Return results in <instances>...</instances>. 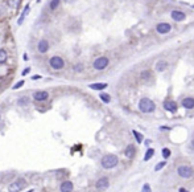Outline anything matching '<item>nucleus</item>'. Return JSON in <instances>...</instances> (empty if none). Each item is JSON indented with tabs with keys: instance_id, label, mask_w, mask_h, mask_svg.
<instances>
[{
	"instance_id": "nucleus-21",
	"label": "nucleus",
	"mask_w": 194,
	"mask_h": 192,
	"mask_svg": "<svg viewBox=\"0 0 194 192\" xmlns=\"http://www.w3.org/2000/svg\"><path fill=\"white\" fill-rule=\"evenodd\" d=\"M153 155H155V150H153V148H148L147 152H145V155H144V160L148 162L150 158L153 156Z\"/></svg>"
},
{
	"instance_id": "nucleus-36",
	"label": "nucleus",
	"mask_w": 194,
	"mask_h": 192,
	"mask_svg": "<svg viewBox=\"0 0 194 192\" xmlns=\"http://www.w3.org/2000/svg\"><path fill=\"white\" fill-rule=\"evenodd\" d=\"M28 192H33V189H31V191H28Z\"/></svg>"
},
{
	"instance_id": "nucleus-5",
	"label": "nucleus",
	"mask_w": 194,
	"mask_h": 192,
	"mask_svg": "<svg viewBox=\"0 0 194 192\" xmlns=\"http://www.w3.org/2000/svg\"><path fill=\"white\" fill-rule=\"evenodd\" d=\"M177 173H178L181 178H184V179H190L191 176L194 175L193 172V168H191L190 166H180L178 168H177Z\"/></svg>"
},
{
	"instance_id": "nucleus-27",
	"label": "nucleus",
	"mask_w": 194,
	"mask_h": 192,
	"mask_svg": "<svg viewBox=\"0 0 194 192\" xmlns=\"http://www.w3.org/2000/svg\"><path fill=\"white\" fill-rule=\"evenodd\" d=\"M165 166H166V162H159V163L156 164V167H155V171H160L161 168H164Z\"/></svg>"
},
{
	"instance_id": "nucleus-14",
	"label": "nucleus",
	"mask_w": 194,
	"mask_h": 192,
	"mask_svg": "<svg viewBox=\"0 0 194 192\" xmlns=\"http://www.w3.org/2000/svg\"><path fill=\"white\" fill-rule=\"evenodd\" d=\"M29 11H31V5H29V4H27V5H25V8H24V11H22V13L20 15V19L17 20V24H19V25H21V24H22V21L25 20V17L28 16Z\"/></svg>"
},
{
	"instance_id": "nucleus-23",
	"label": "nucleus",
	"mask_w": 194,
	"mask_h": 192,
	"mask_svg": "<svg viewBox=\"0 0 194 192\" xmlns=\"http://www.w3.org/2000/svg\"><path fill=\"white\" fill-rule=\"evenodd\" d=\"M7 58H8L7 52L4 51V49H0V64H4L7 61Z\"/></svg>"
},
{
	"instance_id": "nucleus-29",
	"label": "nucleus",
	"mask_w": 194,
	"mask_h": 192,
	"mask_svg": "<svg viewBox=\"0 0 194 192\" xmlns=\"http://www.w3.org/2000/svg\"><path fill=\"white\" fill-rule=\"evenodd\" d=\"M73 69H74V72L79 73V72H82V70H83V65H82V64H77V65H74V68H73Z\"/></svg>"
},
{
	"instance_id": "nucleus-38",
	"label": "nucleus",
	"mask_w": 194,
	"mask_h": 192,
	"mask_svg": "<svg viewBox=\"0 0 194 192\" xmlns=\"http://www.w3.org/2000/svg\"><path fill=\"white\" fill-rule=\"evenodd\" d=\"M193 8H194V5H193Z\"/></svg>"
},
{
	"instance_id": "nucleus-15",
	"label": "nucleus",
	"mask_w": 194,
	"mask_h": 192,
	"mask_svg": "<svg viewBox=\"0 0 194 192\" xmlns=\"http://www.w3.org/2000/svg\"><path fill=\"white\" fill-rule=\"evenodd\" d=\"M185 13L181 12V11H173L172 12V19L176 20V21H182V20H185Z\"/></svg>"
},
{
	"instance_id": "nucleus-20",
	"label": "nucleus",
	"mask_w": 194,
	"mask_h": 192,
	"mask_svg": "<svg viewBox=\"0 0 194 192\" xmlns=\"http://www.w3.org/2000/svg\"><path fill=\"white\" fill-rule=\"evenodd\" d=\"M60 4H61V0H50L49 8L52 11H54V10H57V8L60 7Z\"/></svg>"
},
{
	"instance_id": "nucleus-33",
	"label": "nucleus",
	"mask_w": 194,
	"mask_h": 192,
	"mask_svg": "<svg viewBox=\"0 0 194 192\" xmlns=\"http://www.w3.org/2000/svg\"><path fill=\"white\" fill-rule=\"evenodd\" d=\"M190 148L194 150V139H191V142H190Z\"/></svg>"
},
{
	"instance_id": "nucleus-30",
	"label": "nucleus",
	"mask_w": 194,
	"mask_h": 192,
	"mask_svg": "<svg viewBox=\"0 0 194 192\" xmlns=\"http://www.w3.org/2000/svg\"><path fill=\"white\" fill-rule=\"evenodd\" d=\"M29 104V98L27 97H22L19 99V105H28Z\"/></svg>"
},
{
	"instance_id": "nucleus-12",
	"label": "nucleus",
	"mask_w": 194,
	"mask_h": 192,
	"mask_svg": "<svg viewBox=\"0 0 194 192\" xmlns=\"http://www.w3.org/2000/svg\"><path fill=\"white\" fill-rule=\"evenodd\" d=\"M163 106H164L165 110L170 111V113H174V111L177 110V104H176L174 101H165Z\"/></svg>"
},
{
	"instance_id": "nucleus-19",
	"label": "nucleus",
	"mask_w": 194,
	"mask_h": 192,
	"mask_svg": "<svg viewBox=\"0 0 194 192\" xmlns=\"http://www.w3.org/2000/svg\"><path fill=\"white\" fill-rule=\"evenodd\" d=\"M166 68H168V62L164 61V60H160L159 62L156 64V70H157V72H164Z\"/></svg>"
},
{
	"instance_id": "nucleus-13",
	"label": "nucleus",
	"mask_w": 194,
	"mask_h": 192,
	"mask_svg": "<svg viewBox=\"0 0 194 192\" xmlns=\"http://www.w3.org/2000/svg\"><path fill=\"white\" fill-rule=\"evenodd\" d=\"M182 106L185 109H194V98H191V97L184 98L182 99Z\"/></svg>"
},
{
	"instance_id": "nucleus-18",
	"label": "nucleus",
	"mask_w": 194,
	"mask_h": 192,
	"mask_svg": "<svg viewBox=\"0 0 194 192\" xmlns=\"http://www.w3.org/2000/svg\"><path fill=\"white\" fill-rule=\"evenodd\" d=\"M135 152H136V148H135L133 145L127 146V148H125V156H127V158H133Z\"/></svg>"
},
{
	"instance_id": "nucleus-24",
	"label": "nucleus",
	"mask_w": 194,
	"mask_h": 192,
	"mask_svg": "<svg viewBox=\"0 0 194 192\" xmlns=\"http://www.w3.org/2000/svg\"><path fill=\"white\" fill-rule=\"evenodd\" d=\"M99 98L104 102V104H110V101H111V97H110L108 94H106V93H100V94H99Z\"/></svg>"
},
{
	"instance_id": "nucleus-22",
	"label": "nucleus",
	"mask_w": 194,
	"mask_h": 192,
	"mask_svg": "<svg viewBox=\"0 0 194 192\" xmlns=\"http://www.w3.org/2000/svg\"><path fill=\"white\" fill-rule=\"evenodd\" d=\"M140 77L144 80V81H148L149 78H152V73H150L149 70H144V72H141Z\"/></svg>"
},
{
	"instance_id": "nucleus-31",
	"label": "nucleus",
	"mask_w": 194,
	"mask_h": 192,
	"mask_svg": "<svg viewBox=\"0 0 194 192\" xmlns=\"http://www.w3.org/2000/svg\"><path fill=\"white\" fill-rule=\"evenodd\" d=\"M141 192H150V187H149V184H144V187H143Z\"/></svg>"
},
{
	"instance_id": "nucleus-9",
	"label": "nucleus",
	"mask_w": 194,
	"mask_h": 192,
	"mask_svg": "<svg viewBox=\"0 0 194 192\" xmlns=\"http://www.w3.org/2000/svg\"><path fill=\"white\" fill-rule=\"evenodd\" d=\"M170 29H172V27H170V24H168V23H160L159 25L156 27V31L159 32L160 35H165V33H169Z\"/></svg>"
},
{
	"instance_id": "nucleus-28",
	"label": "nucleus",
	"mask_w": 194,
	"mask_h": 192,
	"mask_svg": "<svg viewBox=\"0 0 194 192\" xmlns=\"http://www.w3.org/2000/svg\"><path fill=\"white\" fill-rule=\"evenodd\" d=\"M161 154H163V156L165 158V159H168V158L170 156V150H169V148H163Z\"/></svg>"
},
{
	"instance_id": "nucleus-6",
	"label": "nucleus",
	"mask_w": 194,
	"mask_h": 192,
	"mask_svg": "<svg viewBox=\"0 0 194 192\" xmlns=\"http://www.w3.org/2000/svg\"><path fill=\"white\" fill-rule=\"evenodd\" d=\"M108 62L110 61L107 57H98L97 60L94 61L93 66H94V69H97V70H103L108 66Z\"/></svg>"
},
{
	"instance_id": "nucleus-1",
	"label": "nucleus",
	"mask_w": 194,
	"mask_h": 192,
	"mask_svg": "<svg viewBox=\"0 0 194 192\" xmlns=\"http://www.w3.org/2000/svg\"><path fill=\"white\" fill-rule=\"evenodd\" d=\"M118 163H119V159H118V156L114 155V154L104 155V156L102 158V160H100L102 167L106 168V170H111V168L116 167V166H118Z\"/></svg>"
},
{
	"instance_id": "nucleus-2",
	"label": "nucleus",
	"mask_w": 194,
	"mask_h": 192,
	"mask_svg": "<svg viewBox=\"0 0 194 192\" xmlns=\"http://www.w3.org/2000/svg\"><path fill=\"white\" fill-rule=\"evenodd\" d=\"M139 109H140L141 113H145V114L153 113L156 110V105L149 98H141L140 102H139Z\"/></svg>"
},
{
	"instance_id": "nucleus-37",
	"label": "nucleus",
	"mask_w": 194,
	"mask_h": 192,
	"mask_svg": "<svg viewBox=\"0 0 194 192\" xmlns=\"http://www.w3.org/2000/svg\"><path fill=\"white\" fill-rule=\"evenodd\" d=\"M0 119H1V117H0Z\"/></svg>"
},
{
	"instance_id": "nucleus-3",
	"label": "nucleus",
	"mask_w": 194,
	"mask_h": 192,
	"mask_svg": "<svg viewBox=\"0 0 194 192\" xmlns=\"http://www.w3.org/2000/svg\"><path fill=\"white\" fill-rule=\"evenodd\" d=\"M25 184H27L25 179L19 178V179H16L15 182H12L10 186H8V192H20V191H22V188L25 187Z\"/></svg>"
},
{
	"instance_id": "nucleus-16",
	"label": "nucleus",
	"mask_w": 194,
	"mask_h": 192,
	"mask_svg": "<svg viewBox=\"0 0 194 192\" xmlns=\"http://www.w3.org/2000/svg\"><path fill=\"white\" fill-rule=\"evenodd\" d=\"M88 88L93 89V90H103V89L107 88L106 82H97V84H90Z\"/></svg>"
},
{
	"instance_id": "nucleus-10",
	"label": "nucleus",
	"mask_w": 194,
	"mask_h": 192,
	"mask_svg": "<svg viewBox=\"0 0 194 192\" xmlns=\"http://www.w3.org/2000/svg\"><path fill=\"white\" fill-rule=\"evenodd\" d=\"M37 51L40 52V53H46L48 51H49V43H48V40H40L37 44Z\"/></svg>"
},
{
	"instance_id": "nucleus-11",
	"label": "nucleus",
	"mask_w": 194,
	"mask_h": 192,
	"mask_svg": "<svg viewBox=\"0 0 194 192\" xmlns=\"http://www.w3.org/2000/svg\"><path fill=\"white\" fill-rule=\"evenodd\" d=\"M60 189H61V192H73V189H74V186H73L71 182L66 180V182H62V184H61Z\"/></svg>"
},
{
	"instance_id": "nucleus-7",
	"label": "nucleus",
	"mask_w": 194,
	"mask_h": 192,
	"mask_svg": "<svg viewBox=\"0 0 194 192\" xmlns=\"http://www.w3.org/2000/svg\"><path fill=\"white\" fill-rule=\"evenodd\" d=\"M108 187H110V180H108V178H106V176L99 178V179L97 180V183H95V188H97L98 191H104V189H107Z\"/></svg>"
},
{
	"instance_id": "nucleus-26",
	"label": "nucleus",
	"mask_w": 194,
	"mask_h": 192,
	"mask_svg": "<svg viewBox=\"0 0 194 192\" xmlns=\"http://www.w3.org/2000/svg\"><path fill=\"white\" fill-rule=\"evenodd\" d=\"M24 84H25V81L24 80H21V81H19V82H16L15 85H13V90H17V89H20L21 88V86H24Z\"/></svg>"
},
{
	"instance_id": "nucleus-35",
	"label": "nucleus",
	"mask_w": 194,
	"mask_h": 192,
	"mask_svg": "<svg viewBox=\"0 0 194 192\" xmlns=\"http://www.w3.org/2000/svg\"><path fill=\"white\" fill-rule=\"evenodd\" d=\"M178 191H180V192H189V191H188V189H185V188H180V189H178Z\"/></svg>"
},
{
	"instance_id": "nucleus-17",
	"label": "nucleus",
	"mask_w": 194,
	"mask_h": 192,
	"mask_svg": "<svg viewBox=\"0 0 194 192\" xmlns=\"http://www.w3.org/2000/svg\"><path fill=\"white\" fill-rule=\"evenodd\" d=\"M7 5L10 7V8H13V10H17L21 4V0H5Z\"/></svg>"
},
{
	"instance_id": "nucleus-25",
	"label": "nucleus",
	"mask_w": 194,
	"mask_h": 192,
	"mask_svg": "<svg viewBox=\"0 0 194 192\" xmlns=\"http://www.w3.org/2000/svg\"><path fill=\"white\" fill-rule=\"evenodd\" d=\"M132 134H133V136L136 138V142H138V143H141V141H143V136H141V134H139L136 130H133V131H132Z\"/></svg>"
},
{
	"instance_id": "nucleus-32",
	"label": "nucleus",
	"mask_w": 194,
	"mask_h": 192,
	"mask_svg": "<svg viewBox=\"0 0 194 192\" xmlns=\"http://www.w3.org/2000/svg\"><path fill=\"white\" fill-rule=\"evenodd\" d=\"M29 72H31V68H25V69L21 72V76H27Z\"/></svg>"
},
{
	"instance_id": "nucleus-4",
	"label": "nucleus",
	"mask_w": 194,
	"mask_h": 192,
	"mask_svg": "<svg viewBox=\"0 0 194 192\" xmlns=\"http://www.w3.org/2000/svg\"><path fill=\"white\" fill-rule=\"evenodd\" d=\"M49 65H50V68L54 70H61V69H63V66H65V61H63V58L60 56H53L49 60Z\"/></svg>"
},
{
	"instance_id": "nucleus-8",
	"label": "nucleus",
	"mask_w": 194,
	"mask_h": 192,
	"mask_svg": "<svg viewBox=\"0 0 194 192\" xmlns=\"http://www.w3.org/2000/svg\"><path fill=\"white\" fill-rule=\"evenodd\" d=\"M48 97H49V93L45 90H38L36 91L35 94H33V99L37 102H44L48 99Z\"/></svg>"
},
{
	"instance_id": "nucleus-34",
	"label": "nucleus",
	"mask_w": 194,
	"mask_h": 192,
	"mask_svg": "<svg viewBox=\"0 0 194 192\" xmlns=\"http://www.w3.org/2000/svg\"><path fill=\"white\" fill-rule=\"evenodd\" d=\"M41 78V76H33L32 77V80H40Z\"/></svg>"
}]
</instances>
